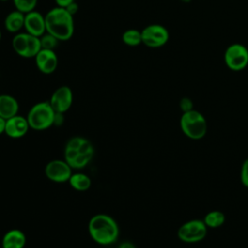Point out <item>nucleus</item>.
I'll list each match as a JSON object with an SVG mask.
<instances>
[{
  "mask_svg": "<svg viewBox=\"0 0 248 248\" xmlns=\"http://www.w3.org/2000/svg\"><path fill=\"white\" fill-rule=\"evenodd\" d=\"M65 9L68 11L69 14H71L74 16L78 11V4L76 1H74L71 4H69Z\"/></svg>",
  "mask_w": 248,
  "mask_h": 248,
  "instance_id": "393cba45",
  "label": "nucleus"
},
{
  "mask_svg": "<svg viewBox=\"0 0 248 248\" xmlns=\"http://www.w3.org/2000/svg\"><path fill=\"white\" fill-rule=\"evenodd\" d=\"M64 122V113H60V112H55L54 115V122H53V126H60L62 125Z\"/></svg>",
  "mask_w": 248,
  "mask_h": 248,
  "instance_id": "a878e982",
  "label": "nucleus"
},
{
  "mask_svg": "<svg viewBox=\"0 0 248 248\" xmlns=\"http://www.w3.org/2000/svg\"><path fill=\"white\" fill-rule=\"evenodd\" d=\"M46 32L53 35L61 42L69 41L75 32L74 16L65 8L54 7L46 15Z\"/></svg>",
  "mask_w": 248,
  "mask_h": 248,
  "instance_id": "f03ea898",
  "label": "nucleus"
},
{
  "mask_svg": "<svg viewBox=\"0 0 248 248\" xmlns=\"http://www.w3.org/2000/svg\"><path fill=\"white\" fill-rule=\"evenodd\" d=\"M170 39L168 29L159 23H152L141 30V41L144 46L150 48L164 46Z\"/></svg>",
  "mask_w": 248,
  "mask_h": 248,
  "instance_id": "6e6552de",
  "label": "nucleus"
},
{
  "mask_svg": "<svg viewBox=\"0 0 248 248\" xmlns=\"http://www.w3.org/2000/svg\"><path fill=\"white\" fill-rule=\"evenodd\" d=\"M117 248H137L136 245L131 241H123L121 242Z\"/></svg>",
  "mask_w": 248,
  "mask_h": 248,
  "instance_id": "cd10ccee",
  "label": "nucleus"
},
{
  "mask_svg": "<svg viewBox=\"0 0 248 248\" xmlns=\"http://www.w3.org/2000/svg\"><path fill=\"white\" fill-rule=\"evenodd\" d=\"M8 1H10V0H0V2H8Z\"/></svg>",
  "mask_w": 248,
  "mask_h": 248,
  "instance_id": "2f4dec72",
  "label": "nucleus"
},
{
  "mask_svg": "<svg viewBox=\"0 0 248 248\" xmlns=\"http://www.w3.org/2000/svg\"><path fill=\"white\" fill-rule=\"evenodd\" d=\"M12 46L14 51L22 58H35L42 49L40 38L25 31L15 34L12 39Z\"/></svg>",
  "mask_w": 248,
  "mask_h": 248,
  "instance_id": "39448f33",
  "label": "nucleus"
},
{
  "mask_svg": "<svg viewBox=\"0 0 248 248\" xmlns=\"http://www.w3.org/2000/svg\"><path fill=\"white\" fill-rule=\"evenodd\" d=\"M122 42L129 46H137L142 44L141 31L134 28L125 30L122 34Z\"/></svg>",
  "mask_w": 248,
  "mask_h": 248,
  "instance_id": "aec40b11",
  "label": "nucleus"
},
{
  "mask_svg": "<svg viewBox=\"0 0 248 248\" xmlns=\"http://www.w3.org/2000/svg\"><path fill=\"white\" fill-rule=\"evenodd\" d=\"M202 220L207 228L217 229L225 223L226 216L220 210H211L205 214Z\"/></svg>",
  "mask_w": 248,
  "mask_h": 248,
  "instance_id": "6ab92c4d",
  "label": "nucleus"
},
{
  "mask_svg": "<svg viewBox=\"0 0 248 248\" xmlns=\"http://www.w3.org/2000/svg\"><path fill=\"white\" fill-rule=\"evenodd\" d=\"M88 232L94 242L102 246H108L118 240L120 229L115 219L110 215L98 213L90 218Z\"/></svg>",
  "mask_w": 248,
  "mask_h": 248,
  "instance_id": "f257e3e1",
  "label": "nucleus"
},
{
  "mask_svg": "<svg viewBox=\"0 0 248 248\" xmlns=\"http://www.w3.org/2000/svg\"><path fill=\"white\" fill-rule=\"evenodd\" d=\"M73 101L74 95L72 89L67 85H61L53 91L48 102L55 112L65 113L71 108Z\"/></svg>",
  "mask_w": 248,
  "mask_h": 248,
  "instance_id": "9d476101",
  "label": "nucleus"
},
{
  "mask_svg": "<svg viewBox=\"0 0 248 248\" xmlns=\"http://www.w3.org/2000/svg\"><path fill=\"white\" fill-rule=\"evenodd\" d=\"M207 230L203 220L192 219L178 228L177 237L184 243H197L205 238Z\"/></svg>",
  "mask_w": 248,
  "mask_h": 248,
  "instance_id": "423d86ee",
  "label": "nucleus"
},
{
  "mask_svg": "<svg viewBox=\"0 0 248 248\" xmlns=\"http://www.w3.org/2000/svg\"><path fill=\"white\" fill-rule=\"evenodd\" d=\"M26 235L19 229H11L2 237V248H24L26 245Z\"/></svg>",
  "mask_w": 248,
  "mask_h": 248,
  "instance_id": "2eb2a0df",
  "label": "nucleus"
},
{
  "mask_svg": "<svg viewBox=\"0 0 248 248\" xmlns=\"http://www.w3.org/2000/svg\"><path fill=\"white\" fill-rule=\"evenodd\" d=\"M65 147L74 149L78 153L87 157L90 160L93 159L95 154V149L91 141L81 136H75L69 139L65 144Z\"/></svg>",
  "mask_w": 248,
  "mask_h": 248,
  "instance_id": "4468645a",
  "label": "nucleus"
},
{
  "mask_svg": "<svg viewBox=\"0 0 248 248\" xmlns=\"http://www.w3.org/2000/svg\"><path fill=\"white\" fill-rule=\"evenodd\" d=\"M179 126L184 136L194 140H202L207 133V121L204 115L195 108L182 112Z\"/></svg>",
  "mask_w": 248,
  "mask_h": 248,
  "instance_id": "7ed1b4c3",
  "label": "nucleus"
},
{
  "mask_svg": "<svg viewBox=\"0 0 248 248\" xmlns=\"http://www.w3.org/2000/svg\"><path fill=\"white\" fill-rule=\"evenodd\" d=\"M37 69L45 75H50L55 72L58 66V56L52 49L42 48L35 56Z\"/></svg>",
  "mask_w": 248,
  "mask_h": 248,
  "instance_id": "9b49d317",
  "label": "nucleus"
},
{
  "mask_svg": "<svg viewBox=\"0 0 248 248\" xmlns=\"http://www.w3.org/2000/svg\"><path fill=\"white\" fill-rule=\"evenodd\" d=\"M23 29L25 32L40 38L46 32L45 16L36 10L26 13L24 16Z\"/></svg>",
  "mask_w": 248,
  "mask_h": 248,
  "instance_id": "f8f14e48",
  "label": "nucleus"
},
{
  "mask_svg": "<svg viewBox=\"0 0 248 248\" xmlns=\"http://www.w3.org/2000/svg\"><path fill=\"white\" fill-rule=\"evenodd\" d=\"M18 101L10 94H0V116L9 119L18 114Z\"/></svg>",
  "mask_w": 248,
  "mask_h": 248,
  "instance_id": "dca6fc26",
  "label": "nucleus"
},
{
  "mask_svg": "<svg viewBox=\"0 0 248 248\" xmlns=\"http://www.w3.org/2000/svg\"><path fill=\"white\" fill-rule=\"evenodd\" d=\"M5 127H6V119L0 116V135L3 133L5 134Z\"/></svg>",
  "mask_w": 248,
  "mask_h": 248,
  "instance_id": "c85d7f7f",
  "label": "nucleus"
},
{
  "mask_svg": "<svg viewBox=\"0 0 248 248\" xmlns=\"http://www.w3.org/2000/svg\"><path fill=\"white\" fill-rule=\"evenodd\" d=\"M24 16L25 14L17 10L10 12L4 19L5 29L13 34L21 32V29L24 27Z\"/></svg>",
  "mask_w": 248,
  "mask_h": 248,
  "instance_id": "f3484780",
  "label": "nucleus"
},
{
  "mask_svg": "<svg viewBox=\"0 0 248 248\" xmlns=\"http://www.w3.org/2000/svg\"><path fill=\"white\" fill-rule=\"evenodd\" d=\"M72 173L73 169L64 159L51 160L45 167L46 178L55 183L68 182Z\"/></svg>",
  "mask_w": 248,
  "mask_h": 248,
  "instance_id": "1a4fd4ad",
  "label": "nucleus"
},
{
  "mask_svg": "<svg viewBox=\"0 0 248 248\" xmlns=\"http://www.w3.org/2000/svg\"><path fill=\"white\" fill-rule=\"evenodd\" d=\"M179 108L182 112H187L194 109V103L189 97H183L179 101Z\"/></svg>",
  "mask_w": 248,
  "mask_h": 248,
  "instance_id": "b1692460",
  "label": "nucleus"
},
{
  "mask_svg": "<svg viewBox=\"0 0 248 248\" xmlns=\"http://www.w3.org/2000/svg\"><path fill=\"white\" fill-rule=\"evenodd\" d=\"M75 0H54L56 6L61 7V8H66L69 4L74 2Z\"/></svg>",
  "mask_w": 248,
  "mask_h": 248,
  "instance_id": "bb28decb",
  "label": "nucleus"
},
{
  "mask_svg": "<svg viewBox=\"0 0 248 248\" xmlns=\"http://www.w3.org/2000/svg\"><path fill=\"white\" fill-rule=\"evenodd\" d=\"M40 42H41L42 48L54 50L60 41L57 38H55L53 35L46 32L43 36L40 37Z\"/></svg>",
  "mask_w": 248,
  "mask_h": 248,
  "instance_id": "4be33fe9",
  "label": "nucleus"
},
{
  "mask_svg": "<svg viewBox=\"0 0 248 248\" xmlns=\"http://www.w3.org/2000/svg\"><path fill=\"white\" fill-rule=\"evenodd\" d=\"M240 181L242 185L248 188V158H246L240 168Z\"/></svg>",
  "mask_w": 248,
  "mask_h": 248,
  "instance_id": "5701e85b",
  "label": "nucleus"
},
{
  "mask_svg": "<svg viewBox=\"0 0 248 248\" xmlns=\"http://www.w3.org/2000/svg\"><path fill=\"white\" fill-rule=\"evenodd\" d=\"M224 61L233 72L244 70L248 66V48L239 43L230 45L224 52Z\"/></svg>",
  "mask_w": 248,
  "mask_h": 248,
  "instance_id": "0eeeda50",
  "label": "nucleus"
},
{
  "mask_svg": "<svg viewBox=\"0 0 248 248\" xmlns=\"http://www.w3.org/2000/svg\"><path fill=\"white\" fill-rule=\"evenodd\" d=\"M70 186L78 192H85L90 189L92 181L89 175L83 172H73L69 179Z\"/></svg>",
  "mask_w": 248,
  "mask_h": 248,
  "instance_id": "a211bd4d",
  "label": "nucleus"
},
{
  "mask_svg": "<svg viewBox=\"0 0 248 248\" xmlns=\"http://www.w3.org/2000/svg\"><path fill=\"white\" fill-rule=\"evenodd\" d=\"M12 1L16 10L23 14H26L28 12L35 10L38 4V0H12Z\"/></svg>",
  "mask_w": 248,
  "mask_h": 248,
  "instance_id": "412c9836",
  "label": "nucleus"
},
{
  "mask_svg": "<svg viewBox=\"0 0 248 248\" xmlns=\"http://www.w3.org/2000/svg\"><path fill=\"white\" fill-rule=\"evenodd\" d=\"M1 39H2V32H1V29H0V41H1Z\"/></svg>",
  "mask_w": 248,
  "mask_h": 248,
  "instance_id": "7c9ffc66",
  "label": "nucleus"
},
{
  "mask_svg": "<svg viewBox=\"0 0 248 248\" xmlns=\"http://www.w3.org/2000/svg\"><path fill=\"white\" fill-rule=\"evenodd\" d=\"M181 2H183V3H189V2H191L192 0H180Z\"/></svg>",
  "mask_w": 248,
  "mask_h": 248,
  "instance_id": "c756f323",
  "label": "nucleus"
},
{
  "mask_svg": "<svg viewBox=\"0 0 248 248\" xmlns=\"http://www.w3.org/2000/svg\"><path fill=\"white\" fill-rule=\"evenodd\" d=\"M55 111L48 101L38 102L27 112V121L30 129L45 131L53 126Z\"/></svg>",
  "mask_w": 248,
  "mask_h": 248,
  "instance_id": "20e7f679",
  "label": "nucleus"
},
{
  "mask_svg": "<svg viewBox=\"0 0 248 248\" xmlns=\"http://www.w3.org/2000/svg\"><path fill=\"white\" fill-rule=\"evenodd\" d=\"M30 127L27 118L16 114L6 120L5 134L11 139H20L29 131Z\"/></svg>",
  "mask_w": 248,
  "mask_h": 248,
  "instance_id": "ddd939ff",
  "label": "nucleus"
}]
</instances>
